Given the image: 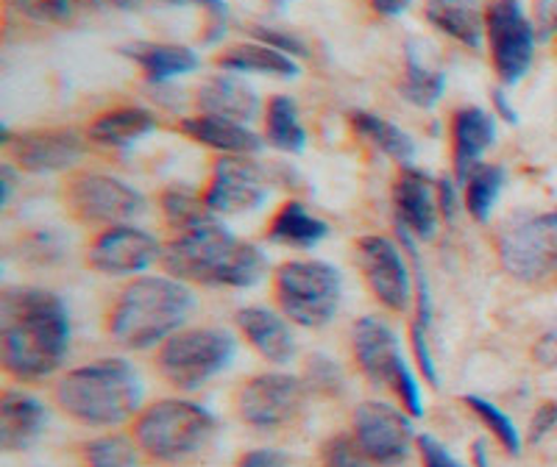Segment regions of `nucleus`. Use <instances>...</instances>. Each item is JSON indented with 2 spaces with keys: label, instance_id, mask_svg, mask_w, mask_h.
Here are the masks:
<instances>
[{
  "label": "nucleus",
  "instance_id": "1",
  "mask_svg": "<svg viewBox=\"0 0 557 467\" xmlns=\"http://www.w3.org/2000/svg\"><path fill=\"white\" fill-rule=\"evenodd\" d=\"M70 351V312L57 292L12 285L0 292V365L20 384L57 376Z\"/></svg>",
  "mask_w": 557,
  "mask_h": 467
},
{
  "label": "nucleus",
  "instance_id": "2",
  "mask_svg": "<svg viewBox=\"0 0 557 467\" xmlns=\"http://www.w3.org/2000/svg\"><path fill=\"white\" fill-rule=\"evenodd\" d=\"M159 265L184 285L246 290L265 278L268 256L257 242L240 240L223 226L221 217H215L190 231L168 237L162 242Z\"/></svg>",
  "mask_w": 557,
  "mask_h": 467
},
{
  "label": "nucleus",
  "instance_id": "3",
  "mask_svg": "<svg viewBox=\"0 0 557 467\" xmlns=\"http://www.w3.org/2000/svg\"><path fill=\"white\" fill-rule=\"evenodd\" d=\"M196 312V292L173 276H134L114 292L103 312V329L114 345L148 351L171 340Z\"/></svg>",
  "mask_w": 557,
  "mask_h": 467
},
{
  "label": "nucleus",
  "instance_id": "4",
  "mask_svg": "<svg viewBox=\"0 0 557 467\" xmlns=\"http://www.w3.org/2000/svg\"><path fill=\"white\" fill-rule=\"evenodd\" d=\"M57 409L84 429H121L143 406V381L126 359H96L62 373L51 387Z\"/></svg>",
  "mask_w": 557,
  "mask_h": 467
},
{
  "label": "nucleus",
  "instance_id": "5",
  "mask_svg": "<svg viewBox=\"0 0 557 467\" xmlns=\"http://www.w3.org/2000/svg\"><path fill=\"white\" fill-rule=\"evenodd\" d=\"M218 431V417L187 399H159L132 420V437L157 467L196 465L212 451Z\"/></svg>",
  "mask_w": 557,
  "mask_h": 467
},
{
  "label": "nucleus",
  "instance_id": "6",
  "mask_svg": "<svg viewBox=\"0 0 557 467\" xmlns=\"http://www.w3.org/2000/svg\"><path fill=\"white\" fill-rule=\"evenodd\" d=\"M271 295L290 323L323 329L341 310V273L323 260H287L273 270Z\"/></svg>",
  "mask_w": 557,
  "mask_h": 467
},
{
  "label": "nucleus",
  "instance_id": "7",
  "mask_svg": "<svg viewBox=\"0 0 557 467\" xmlns=\"http://www.w3.org/2000/svg\"><path fill=\"white\" fill-rule=\"evenodd\" d=\"M494 248L502 270L521 285L544 281L557 270V209H516L494 228Z\"/></svg>",
  "mask_w": 557,
  "mask_h": 467
},
{
  "label": "nucleus",
  "instance_id": "8",
  "mask_svg": "<svg viewBox=\"0 0 557 467\" xmlns=\"http://www.w3.org/2000/svg\"><path fill=\"white\" fill-rule=\"evenodd\" d=\"M237 354L232 331L218 326H193L182 329L157 348L153 367L165 384L178 392H196L226 370Z\"/></svg>",
  "mask_w": 557,
  "mask_h": 467
},
{
  "label": "nucleus",
  "instance_id": "9",
  "mask_svg": "<svg viewBox=\"0 0 557 467\" xmlns=\"http://www.w3.org/2000/svg\"><path fill=\"white\" fill-rule=\"evenodd\" d=\"M310 399L312 392L305 376L265 370L237 387L232 395V409L248 429L276 434V431L296 429L305 420Z\"/></svg>",
  "mask_w": 557,
  "mask_h": 467
},
{
  "label": "nucleus",
  "instance_id": "10",
  "mask_svg": "<svg viewBox=\"0 0 557 467\" xmlns=\"http://www.w3.org/2000/svg\"><path fill=\"white\" fill-rule=\"evenodd\" d=\"M67 215L84 228L123 226L148 212V198L128 181L109 173L73 171L62 184Z\"/></svg>",
  "mask_w": 557,
  "mask_h": 467
},
{
  "label": "nucleus",
  "instance_id": "11",
  "mask_svg": "<svg viewBox=\"0 0 557 467\" xmlns=\"http://www.w3.org/2000/svg\"><path fill=\"white\" fill-rule=\"evenodd\" d=\"M485 42L491 67L502 87H513L527 76L535 59V23L521 0H485Z\"/></svg>",
  "mask_w": 557,
  "mask_h": 467
},
{
  "label": "nucleus",
  "instance_id": "12",
  "mask_svg": "<svg viewBox=\"0 0 557 467\" xmlns=\"http://www.w3.org/2000/svg\"><path fill=\"white\" fill-rule=\"evenodd\" d=\"M405 248L385 234H366L355 242L357 270L368 292L393 315H405L416 298V278Z\"/></svg>",
  "mask_w": 557,
  "mask_h": 467
},
{
  "label": "nucleus",
  "instance_id": "13",
  "mask_svg": "<svg viewBox=\"0 0 557 467\" xmlns=\"http://www.w3.org/2000/svg\"><path fill=\"white\" fill-rule=\"evenodd\" d=\"M351 440L376 467H396L416 449V429L405 409L385 401H362L351 415Z\"/></svg>",
  "mask_w": 557,
  "mask_h": 467
},
{
  "label": "nucleus",
  "instance_id": "14",
  "mask_svg": "<svg viewBox=\"0 0 557 467\" xmlns=\"http://www.w3.org/2000/svg\"><path fill=\"white\" fill-rule=\"evenodd\" d=\"M87 137L67 126L12 131L3 126V151L20 173H62L73 171L87 153Z\"/></svg>",
  "mask_w": 557,
  "mask_h": 467
},
{
  "label": "nucleus",
  "instance_id": "15",
  "mask_svg": "<svg viewBox=\"0 0 557 467\" xmlns=\"http://www.w3.org/2000/svg\"><path fill=\"white\" fill-rule=\"evenodd\" d=\"M159 260H162V242L132 223L101 228L84 251V265L89 270L112 278L143 276Z\"/></svg>",
  "mask_w": 557,
  "mask_h": 467
},
{
  "label": "nucleus",
  "instance_id": "16",
  "mask_svg": "<svg viewBox=\"0 0 557 467\" xmlns=\"http://www.w3.org/2000/svg\"><path fill=\"white\" fill-rule=\"evenodd\" d=\"M201 192L212 215H248L268 198L265 171L251 162V156H218Z\"/></svg>",
  "mask_w": 557,
  "mask_h": 467
},
{
  "label": "nucleus",
  "instance_id": "17",
  "mask_svg": "<svg viewBox=\"0 0 557 467\" xmlns=\"http://www.w3.org/2000/svg\"><path fill=\"white\" fill-rule=\"evenodd\" d=\"M351 356L357 370L366 376L368 384L396 390L399 381L410 373V365L401 354V342L396 329L380 315H366L351 326Z\"/></svg>",
  "mask_w": 557,
  "mask_h": 467
},
{
  "label": "nucleus",
  "instance_id": "18",
  "mask_svg": "<svg viewBox=\"0 0 557 467\" xmlns=\"http://www.w3.org/2000/svg\"><path fill=\"white\" fill-rule=\"evenodd\" d=\"M391 203L396 215V228L407 231L412 240H435L441 226V206H437V181L430 173L416 165L399 167L391 184Z\"/></svg>",
  "mask_w": 557,
  "mask_h": 467
},
{
  "label": "nucleus",
  "instance_id": "19",
  "mask_svg": "<svg viewBox=\"0 0 557 467\" xmlns=\"http://www.w3.org/2000/svg\"><path fill=\"white\" fill-rule=\"evenodd\" d=\"M235 326L243 340L271 365H290L296 359V335L282 312L265 306H243L235 312Z\"/></svg>",
  "mask_w": 557,
  "mask_h": 467
},
{
  "label": "nucleus",
  "instance_id": "20",
  "mask_svg": "<svg viewBox=\"0 0 557 467\" xmlns=\"http://www.w3.org/2000/svg\"><path fill=\"white\" fill-rule=\"evenodd\" d=\"M176 131L196 146L218 151L221 156H257L265 148V137L253 131L251 126L215 114H193L176 123Z\"/></svg>",
  "mask_w": 557,
  "mask_h": 467
},
{
  "label": "nucleus",
  "instance_id": "21",
  "mask_svg": "<svg viewBox=\"0 0 557 467\" xmlns=\"http://www.w3.org/2000/svg\"><path fill=\"white\" fill-rule=\"evenodd\" d=\"M48 426V406L26 390H3L0 395V449L23 454L34 449Z\"/></svg>",
  "mask_w": 557,
  "mask_h": 467
},
{
  "label": "nucleus",
  "instance_id": "22",
  "mask_svg": "<svg viewBox=\"0 0 557 467\" xmlns=\"http://www.w3.org/2000/svg\"><path fill=\"white\" fill-rule=\"evenodd\" d=\"M451 167L455 181H466L471 171L482 162L485 151L496 142V114L482 106H460L451 114Z\"/></svg>",
  "mask_w": 557,
  "mask_h": 467
},
{
  "label": "nucleus",
  "instance_id": "23",
  "mask_svg": "<svg viewBox=\"0 0 557 467\" xmlns=\"http://www.w3.org/2000/svg\"><path fill=\"white\" fill-rule=\"evenodd\" d=\"M196 106L201 114H215L226 121L251 123L260 114V96L253 92L251 84L237 73H218L207 76L196 87Z\"/></svg>",
  "mask_w": 557,
  "mask_h": 467
},
{
  "label": "nucleus",
  "instance_id": "24",
  "mask_svg": "<svg viewBox=\"0 0 557 467\" xmlns=\"http://www.w3.org/2000/svg\"><path fill=\"white\" fill-rule=\"evenodd\" d=\"M121 53L137 64L148 84H168L201 67V56L178 42H128Z\"/></svg>",
  "mask_w": 557,
  "mask_h": 467
},
{
  "label": "nucleus",
  "instance_id": "25",
  "mask_svg": "<svg viewBox=\"0 0 557 467\" xmlns=\"http://www.w3.org/2000/svg\"><path fill=\"white\" fill-rule=\"evenodd\" d=\"M157 114L146 106H112L107 112L96 114L92 121L87 123V134L84 137L89 142H96L98 148H132L134 142H139L143 137H148L151 131H157Z\"/></svg>",
  "mask_w": 557,
  "mask_h": 467
},
{
  "label": "nucleus",
  "instance_id": "26",
  "mask_svg": "<svg viewBox=\"0 0 557 467\" xmlns=\"http://www.w3.org/2000/svg\"><path fill=\"white\" fill-rule=\"evenodd\" d=\"M424 17L437 34L471 51L485 42V0H424Z\"/></svg>",
  "mask_w": 557,
  "mask_h": 467
},
{
  "label": "nucleus",
  "instance_id": "27",
  "mask_svg": "<svg viewBox=\"0 0 557 467\" xmlns=\"http://www.w3.org/2000/svg\"><path fill=\"white\" fill-rule=\"evenodd\" d=\"M326 237H330V223L321 220L315 212H310L307 203L296 201V198L282 203L265 226L268 242L296 248V251H310Z\"/></svg>",
  "mask_w": 557,
  "mask_h": 467
},
{
  "label": "nucleus",
  "instance_id": "28",
  "mask_svg": "<svg viewBox=\"0 0 557 467\" xmlns=\"http://www.w3.org/2000/svg\"><path fill=\"white\" fill-rule=\"evenodd\" d=\"M215 64L226 73L237 76H268V78H296L301 73L298 62L287 53L276 51L265 42H237L223 48L215 56Z\"/></svg>",
  "mask_w": 557,
  "mask_h": 467
},
{
  "label": "nucleus",
  "instance_id": "29",
  "mask_svg": "<svg viewBox=\"0 0 557 467\" xmlns=\"http://www.w3.org/2000/svg\"><path fill=\"white\" fill-rule=\"evenodd\" d=\"M348 126L362 142L380 151L382 156L393 159L396 165L405 167L412 165V159H416V142L407 131H401L396 123L385 121L380 114L366 112V109H357V112H348Z\"/></svg>",
  "mask_w": 557,
  "mask_h": 467
},
{
  "label": "nucleus",
  "instance_id": "30",
  "mask_svg": "<svg viewBox=\"0 0 557 467\" xmlns=\"http://www.w3.org/2000/svg\"><path fill=\"white\" fill-rule=\"evenodd\" d=\"M159 215H162V226L173 234H184L190 228L203 226V223L215 220L218 215H212L203 201V192L196 187H187V184H171L165 190L159 192Z\"/></svg>",
  "mask_w": 557,
  "mask_h": 467
},
{
  "label": "nucleus",
  "instance_id": "31",
  "mask_svg": "<svg viewBox=\"0 0 557 467\" xmlns=\"http://www.w3.org/2000/svg\"><path fill=\"white\" fill-rule=\"evenodd\" d=\"M265 146L282 153H305L307 128L298 114V103L290 96H273L265 103Z\"/></svg>",
  "mask_w": 557,
  "mask_h": 467
},
{
  "label": "nucleus",
  "instance_id": "32",
  "mask_svg": "<svg viewBox=\"0 0 557 467\" xmlns=\"http://www.w3.org/2000/svg\"><path fill=\"white\" fill-rule=\"evenodd\" d=\"M78 467H143V451L137 440L123 431H109L101 437H89V440L76 445Z\"/></svg>",
  "mask_w": 557,
  "mask_h": 467
},
{
  "label": "nucleus",
  "instance_id": "33",
  "mask_svg": "<svg viewBox=\"0 0 557 467\" xmlns=\"http://www.w3.org/2000/svg\"><path fill=\"white\" fill-rule=\"evenodd\" d=\"M507 181V173L502 165H491V162H480L474 171L462 181V206L469 212L471 220L485 223L494 212L496 201L502 195V187Z\"/></svg>",
  "mask_w": 557,
  "mask_h": 467
},
{
  "label": "nucleus",
  "instance_id": "34",
  "mask_svg": "<svg viewBox=\"0 0 557 467\" xmlns=\"http://www.w3.org/2000/svg\"><path fill=\"white\" fill-rule=\"evenodd\" d=\"M399 92L407 103L418 109H432L446 92V73L441 67L421 62L412 48H407L405 70L399 78Z\"/></svg>",
  "mask_w": 557,
  "mask_h": 467
},
{
  "label": "nucleus",
  "instance_id": "35",
  "mask_svg": "<svg viewBox=\"0 0 557 467\" xmlns=\"http://www.w3.org/2000/svg\"><path fill=\"white\" fill-rule=\"evenodd\" d=\"M7 12L34 26H67L82 0H3Z\"/></svg>",
  "mask_w": 557,
  "mask_h": 467
},
{
  "label": "nucleus",
  "instance_id": "36",
  "mask_svg": "<svg viewBox=\"0 0 557 467\" xmlns=\"http://www.w3.org/2000/svg\"><path fill=\"white\" fill-rule=\"evenodd\" d=\"M462 404H466L471 412H474L476 420H480V424L485 426V429L496 437V442H499V445L507 451V454H510V456H519L521 454V434H519V429H516L513 420H510V417H507L505 412H502L499 406L494 404V401L480 399V395H462Z\"/></svg>",
  "mask_w": 557,
  "mask_h": 467
},
{
  "label": "nucleus",
  "instance_id": "37",
  "mask_svg": "<svg viewBox=\"0 0 557 467\" xmlns=\"http://www.w3.org/2000/svg\"><path fill=\"white\" fill-rule=\"evenodd\" d=\"M305 381L312 395H323V399H341V395H346V376H343L341 365L330 359V356H307Z\"/></svg>",
  "mask_w": 557,
  "mask_h": 467
},
{
  "label": "nucleus",
  "instance_id": "38",
  "mask_svg": "<svg viewBox=\"0 0 557 467\" xmlns=\"http://www.w3.org/2000/svg\"><path fill=\"white\" fill-rule=\"evenodd\" d=\"M165 7H196L203 12V26H201V42L215 45L223 39L228 28V7L226 0H159Z\"/></svg>",
  "mask_w": 557,
  "mask_h": 467
},
{
  "label": "nucleus",
  "instance_id": "39",
  "mask_svg": "<svg viewBox=\"0 0 557 467\" xmlns=\"http://www.w3.org/2000/svg\"><path fill=\"white\" fill-rule=\"evenodd\" d=\"M321 467H376V465L360 454V449L355 445L351 434H337L323 442Z\"/></svg>",
  "mask_w": 557,
  "mask_h": 467
},
{
  "label": "nucleus",
  "instance_id": "40",
  "mask_svg": "<svg viewBox=\"0 0 557 467\" xmlns=\"http://www.w3.org/2000/svg\"><path fill=\"white\" fill-rule=\"evenodd\" d=\"M248 34H251V39H257V42L271 45V48H276V51L287 53V56H293V59H310V45H307L305 39L298 37V34L285 31V28L251 26V28H248Z\"/></svg>",
  "mask_w": 557,
  "mask_h": 467
},
{
  "label": "nucleus",
  "instance_id": "41",
  "mask_svg": "<svg viewBox=\"0 0 557 467\" xmlns=\"http://www.w3.org/2000/svg\"><path fill=\"white\" fill-rule=\"evenodd\" d=\"M410 345H412V354H416L418 373L424 376L426 384H430V387L441 384V379H437L435 356H432V348H430V340H426V329H424V326H418V323H412V326H410Z\"/></svg>",
  "mask_w": 557,
  "mask_h": 467
},
{
  "label": "nucleus",
  "instance_id": "42",
  "mask_svg": "<svg viewBox=\"0 0 557 467\" xmlns=\"http://www.w3.org/2000/svg\"><path fill=\"white\" fill-rule=\"evenodd\" d=\"M416 451L418 459H421V467H466L462 462H457L451 456V451L446 449L444 442L435 440L432 434H418Z\"/></svg>",
  "mask_w": 557,
  "mask_h": 467
},
{
  "label": "nucleus",
  "instance_id": "43",
  "mask_svg": "<svg viewBox=\"0 0 557 467\" xmlns=\"http://www.w3.org/2000/svg\"><path fill=\"white\" fill-rule=\"evenodd\" d=\"M532 23H535V34L539 39H555L557 37V0H535L532 3Z\"/></svg>",
  "mask_w": 557,
  "mask_h": 467
},
{
  "label": "nucleus",
  "instance_id": "44",
  "mask_svg": "<svg viewBox=\"0 0 557 467\" xmlns=\"http://www.w3.org/2000/svg\"><path fill=\"white\" fill-rule=\"evenodd\" d=\"M557 426V401H546V404H541L539 409H535V415H532L530 420V442H541L546 434H549L552 429Z\"/></svg>",
  "mask_w": 557,
  "mask_h": 467
},
{
  "label": "nucleus",
  "instance_id": "45",
  "mask_svg": "<svg viewBox=\"0 0 557 467\" xmlns=\"http://www.w3.org/2000/svg\"><path fill=\"white\" fill-rule=\"evenodd\" d=\"M235 467H290V462H287V456L282 454V451L257 449L246 451V454L235 462Z\"/></svg>",
  "mask_w": 557,
  "mask_h": 467
},
{
  "label": "nucleus",
  "instance_id": "46",
  "mask_svg": "<svg viewBox=\"0 0 557 467\" xmlns=\"http://www.w3.org/2000/svg\"><path fill=\"white\" fill-rule=\"evenodd\" d=\"M462 198L460 184L455 178H437V206H441V215L444 217H455L457 215V201Z\"/></svg>",
  "mask_w": 557,
  "mask_h": 467
},
{
  "label": "nucleus",
  "instance_id": "47",
  "mask_svg": "<svg viewBox=\"0 0 557 467\" xmlns=\"http://www.w3.org/2000/svg\"><path fill=\"white\" fill-rule=\"evenodd\" d=\"M532 359L539 362V365L549 367V370L557 367V320L555 326L535 342V348H532Z\"/></svg>",
  "mask_w": 557,
  "mask_h": 467
},
{
  "label": "nucleus",
  "instance_id": "48",
  "mask_svg": "<svg viewBox=\"0 0 557 467\" xmlns=\"http://www.w3.org/2000/svg\"><path fill=\"white\" fill-rule=\"evenodd\" d=\"M82 7L96 9V12H139L146 0H82Z\"/></svg>",
  "mask_w": 557,
  "mask_h": 467
},
{
  "label": "nucleus",
  "instance_id": "49",
  "mask_svg": "<svg viewBox=\"0 0 557 467\" xmlns=\"http://www.w3.org/2000/svg\"><path fill=\"white\" fill-rule=\"evenodd\" d=\"M368 7H371V12H374L376 17L393 20L401 17V14L412 7V0H368Z\"/></svg>",
  "mask_w": 557,
  "mask_h": 467
},
{
  "label": "nucleus",
  "instance_id": "50",
  "mask_svg": "<svg viewBox=\"0 0 557 467\" xmlns=\"http://www.w3.org/2000/svg\"><path fill=\"white\" fill-rule=\"evenodd\" d=\"M491 103H494V109H496V117H502V121L510 123V126H516V123H519V112H516V109L510 106V101H507L505 87H496L494 92H491Z\"/></svg>",
  "mask_w": 557,
  "mask_h": 467
},
{
  "label": "nucleus",
  "instance_id": "51",
  "mask_svg": "<svg viewBox=\"0 0 557 467\" xmlns=\"http://www.w3.org/2000/svg\"><path fill=\"white\" fill-rule=\"evenodd\" d=\"M471 459H474V467H494L491 459H487V449L482 440H476L474 445H471Z\"/></svg>",
  "mask_w": 557,
  "mask_h": 467
}]
</instances>
